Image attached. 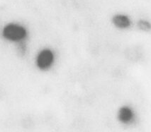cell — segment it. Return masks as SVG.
I'll return each mask as SVG.
<instances>
[{"label": "cell", "instance_id": "cell-2", "mask_svg": "<svg viewBox=\"0 0 151 132\" xmlns=\"http://www.w3.org/2000/svg\"><path fill=\"white\" fill-rule=\"evenodd\" d=\"M55 60V56L52 50L43 49L41 50L36 57V64L37 67L41 71L48 70L52 67Z\"/></svg>", "mask_w": 151, "mask_h": 132}, {"label": "cell", "instance_id": "cell-5", "mask_svg": "<svg viewBox=\"0 0 151 132\" xmlns=\"http://www.w3.org/2000/svg\"><path fill=\"white\" fill-rule=\"evenodd\" d=\"M137 26L138 29L142 31H150L151 30V23L144 19H140L137 22Z\"/></svg>", "mask_w": 151, "mask_h": 132}, {"label": "cell", "instance_id": "cell-1", "mask_svg": "<svg viewBox=\"0 0 151 132\" xmlns=\"http://www.w3.org/2000/svg\"><path fill=\"white\" fill-rule=\"evenodd\" d=\"M27 30L23 26L15 23L6 25L3 29L2 35L5 40L14 43H20L27 37Z\"/></svg>", "mask_w": 151, "mask_h": 132}, {"label": "cell", "instance_id": "cell-4", "mask_svg": "<svg viewBox=\"0 0 151 132\" xmlns=\"http://www.w3.org/2000/svg\"><path fill=\"white\" fill-rule=\"evenodd\" d=\"M134 114L133 109L129 106H122L119 108L117 112L118 120L123 124H129L133 121Z\"/></svg>", "mask_w": 151, "mask_h": 132}, {"label": "cell", "instance_id": "cell-3", "mask_svg": "<svg viewBox=\"0 0 151 132\" xmlns=\"http://www.w3.org/2000/svg\"><path fill=\"white\" fill-rule=\"evenodd\" d=\"M111 23L117 28L126 29L131 26V21L128 15L124 13H116L112 16Z\"/></svg>", "mask_w": 151, "mask_h": 132}]
</instances>
